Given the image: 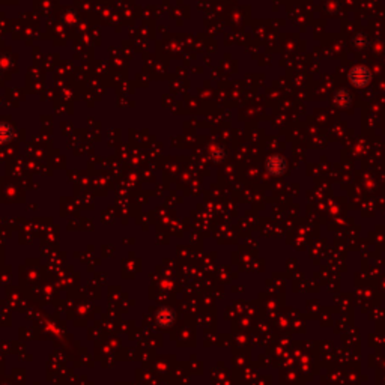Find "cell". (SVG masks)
<instances>
[{
    "mask_svg": "<svg viewBox=\"0 0 385 385\" xmlns=\"http://www.w3.org/2000/svg\"><path fill=\"white\" fill-rule=\"evenodd\" d=\"M175 312L172 309H169V307H163V309L158 310L157 313V324L161 325V327H169L173 324L175 321Z\"/></svg>",
    "mask_w": 385,
    "mask_h": 385,
    "instance_id": "6da1fadb",
    "label": "cell"
},
{
    "mask_svg": "<svg viewBox=\"0 0 385 385\" xmlns=\"http://www.w3.org/2000/svg\"><path fill=\"white\" fill-rule=\"evenodd\" d=\"M358 69V75L357 74H354V72H351V77H352V82L357 85V86H363V85H366L367 82H369V74H366V75H363L361 74V71H363V68H357Z\"/></svg>",
    "mask_w": 385,
    "mask_h": 385,
    "instance_id": "7a4b0ae2",
    "label": "cell"
}]
</instances>
